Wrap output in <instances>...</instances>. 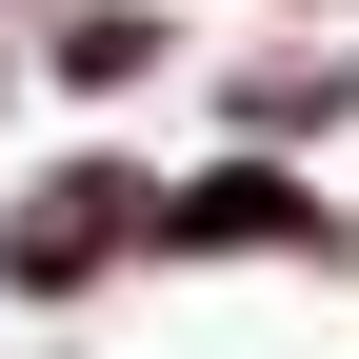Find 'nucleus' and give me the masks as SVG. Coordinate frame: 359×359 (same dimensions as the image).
<instances>
[{"mask_svg": "<svg viewBox=\"0 0 359 359\" xmlns=\"http://www.w3.org/2000/svg\"><path fill=\"white\" fill-rule=\"evenodd\" d=\"M259 20H339V0H259Z\"/></svg>", "mask_w": 359, "mask_h": 359, "instance_id": "nucleus-5", "label": "nucleus"}, {"mask_svg": "<svg viewBox=\"0 0 359 359\" xmlns=\"http://www.w3.org/2000/svg\"><path fill=\"white\" fill-rule=\"evenodd\" d=\"M40 80H60L80 120H100V100H160V80H180V20H160V0H40Z\"/></svg>", "mask_w": 359, "mask_h": 359, "instance_id": "nucleus-3", "label": "nucleus"}, {"mask_svg": "<svg viewBox=\"0 0 359 359\" xmlns=\"http://www.w3.org/2000/svg\"><path fill=\"white\" fill-rule=\"evenodd\" d=\"M0 80H20V60H0Z\"/></svg>", "mask_w": 359, "mask_h": 359, "instance_id": "nucleus-6", "label": "nucleus"}, {"mask_svg": "<svg viewBox=\"0 0 359 359\" xmlns=\"http://www.w3.org/2000/svg\"><path fill=\"white\" fill-rule=\"evenodd\" d=\"M339 240V200H320V180H299V160H200V180H160V259H320Z\"/></svg>", "mask_w": 359, "mask_h": 359, "instance_id": "nucleus-2", "label": "nucleus"}, {"mask_svg": "<svg viewBox=\"0 0 359 359\" xmlns=\"http://www.w3.org/2000/svg\"><path fill=\"white\" fill-rule=\"evenodd\" d=\"M120 259H160V180L120 160V140L100 160H40L20 200H0V280H20V299H100Z\"/></svg>", "mask_w": 359, "mask_h": 359, "instance_id": "nucleus-1", "label": "nucleus"}, {"mask_svg": "<svg viewBox=\"0 0 359 359\" xmlns=\"http://www.w3.org/2000/svg\"><path fill=\"white\" fill-rule=\"evenodd\" d=\"M219 120H240L259 160H299V140H359V60L280 40V60H240V80H219Z\"/></svg>", "mask_w": 359, "mask_h": 359, "instance_id": "nucleus-4", "label": "nucleus"}]
</instances>
